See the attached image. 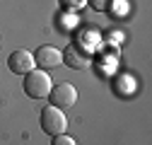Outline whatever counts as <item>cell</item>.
<instances>
[{"mask_svg":"<svg viewBox=\"0 0 152 145\" xmlns=\"http://www.w3.org/2000/svg\"><path fill=\"white\" fill-rule=\"evenodd\" d=\"M51 78L48 72H41V70H31L24 75V92L27 97L31 99H46L48 92H51Z\"/></svg>","mask_w":152,"mask_h":145,"instance_id":"obj_1","label":"cell"},{"mask_svg":"<svg viewBox=\"0 0 152 145\" xmlns=\"http://www.w3.org/2000/svg\"><path fill=\"white\" fill-rule=\"evenodd\" d=\"M39 123H41V131L48 133V135H61V133H65V128H68L65 114L61 111V109H56V106H44V109H41Z\"/></svg>","mask_w":152,"mask_h":145,"instance_id":"obj_2","label":"cell"},{"mask_svg":"<svg viewBox=\"0 0 152 145\" xmlns=\"http://www.w3.org/2000/svg\"><path fill=\"white\" fill-rule=\"evenodd\" d=\"M48 99H51V106L65 111V109L75 106V102H77V89H75V85H70V82H61V85L51 87Z\"/></svg>","mask_w":152,"mask_h":145,"instance_id":"obj_3","label":"cell"},{"mask_svg":"<svg viewBox=\"0 0 152 145\" xmlns=\"http://www.w3.org/2000/svg\"><path fill=\"white\" fill-rule=\"evenodd\" d=\"M63 63V56L56 46H39L34 53V65H39V70H53Z\"/></svg>","mask_w":152,"mask_h":145,"instance_id":"obj_4","label":"cell"},{"mask_svg":"<svg viewBox=\"0 0 152 145\" xmlns=\"http://www.w3.org/2000/svg\"><path fill=\"white\" fill-rule=\"evenodd\" d=\"M7 68H10V72H15V75H27V72H31V70H34V56H31L29 51L20 48V51L10 53Z\"/></svg>","mask_w":152,"mask_h":145,"instance_id":"obj_5","label":"cell"},{"mask_svg":"<svg viewBox=\"0 0 152 145\" xmlns=\"http://www.w3.org/2000/svg\"><path fill=\"white\" fill-rule=\"evenodd\" d=\"M61 56H63V63H65V65H70V68H75V70H77V68H87V65H89V53H85L77 44H70V46L61 53Z\"/></svg>","mask_w":152,"mask_h":145,"instance_id":"obj_6","label":"cell"},{"mask_svg":"<svg viewBox=\"0 0 152 145\" xmlns=\"http://www.w3.org/2000/svg\"><path fill=\"white\" fill-rule=\"evenodd\" d=\"M87 3L92 5V10H97V12H111L113 5H116V0H87Z\"/></svg>","mask_w":152,"mask_h":145,"instance_id":"obj_7","label":"cell"},{"mask_svg":"<svg viewBox=\"0 0 152 145\" xmlns=\"http://www.w3.org/2000/svg\"><path fill=\"white\" fill-rule=\"evenodd\" d=\"M51 145H77L70 135H65V133H61V135H53V143Z\"/></svg>","mask_w":152,"mask_h":145,"instance_id":"obj_8","label":"cell"},{"mask_svg":"<svg viewBox=\"0 0 152 145\" xmlns=\"http://www.w3.org/2000/svg\"><path fill=\"white\" fill-rule=\"evenodd\" d=\"M85 3H87V0H61V5H63L65 10H80Z\"/></svg>","mask_w":152,"mask_h":145,"instance_id":"obj_9","label":"cell"}]
</instances>
